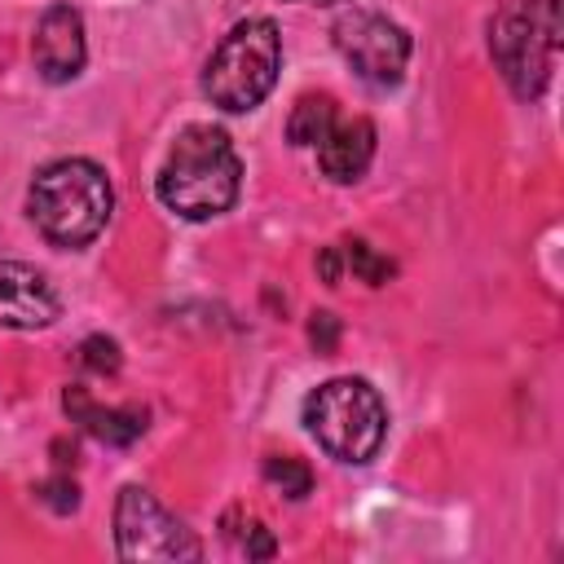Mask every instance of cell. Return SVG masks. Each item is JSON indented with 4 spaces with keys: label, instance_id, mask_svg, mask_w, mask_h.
I'll return each instance as SVG.
<instances>
[{
    "label": "cell",
    "instance_id": "cell-1",
    "mask_svg": "<svg viewBox=\"0 0 564 564\" xmlns=\"http://www.w3.org/2000/svg\"><path fill=\"white\" fill-rule=\"evenodd\" d=\"M242 185V163L234 141L212 123H189L172 141L163 172H159V198L185 220H212L234 207Z\"/></svg>",
    "mask_w": 564,
    "mask_h": 564
},
{
    "label": "cell",
    "instance_id": "cell-2",
    "mask_svg": "<svg viewBox=\"0 0 564 564\" xmlns=\"http://www.w3.org/2000/svg\"><path fill=\"white\" fill-rule=\"evenodd\" d=\"M26 207L53 247H88L106 229L115 194L93 159H57L35 172Z\"/></svg>",
    "mask_w": 564,
    "mask_h": 564
},
{
    "label": "cell",
    "instance_id": "cell-3",
    "mask_svg": "<svg viewBox=\"0 0 564 564\" xmlns=\"http://www.w3.org/2000/svg\"><path fill=\"white\" fill-rule=\"evenodd\" d=\"M278 66H282L278 22L273 18H242L212 48V57L203 66V93L225 115H247L273 93Z\"/></svg>",
    "mask_w": 564,
    "mask_h": 564
},
{
    "label": "cell",
    "instance_id": "cell-4",
    "mask_svg": "<svg viewBox=\"0 0 564 564\" xmlns=\"http://www.w3.org/2000/svg\"><path fill=\"white\" fill-rule=\"evenodd\" d=\"M560 0H507L489 22V57L520 101L542 97L560 48Z\"/></svg>",
    "mask_w": 564,
    "mask_h": 564
},
{
    "label": "cell",
    "instance_id": "cell-5",
    "mask_svg": "<svg viewBox=\"0 0 564 564\" xmlns=\"http://www.w3.org/2000/svg\"><path fill=\"white\" fill-rule=\"evenodd\" d=\"M304 423L330 458L370 463L388 436L383 397L366 379H326L304 397Z\"/></svg>",
    "mask_w": 564,
    "mask_h": 564
},
{
    "label": "cell",
    "instance_id": "cell-6",
    "mask_svg": "<svg viewBox=\"0 0 564 564\" xmlns=\"http://www.w3.org/2000/svg\"><path fill=\"white\" fill-rule=\"evenodd\" d=\"M115 546L119 560L137 564H181L203 560L198 538L141 485H123L115 502Z\"/></svg>",
    "mask_w": 564,
    "mask_h": 564
},
{
    "label": "cell",
    "instance_id": "cell-7",
    "mask_svg": "<svg viewBox=\"0 0 564 564\" xmlns=\"http://www.w3.org/2000/svg\"><path fill=\"white\" fill-rule=\"evenodd\" d=\"M330 40L339 48V57L357 70L361 84L370 88H397L410 62V35L405 26H397L383 13L370 9H352L330 26Z\"/></svg>",
    "mask_w": 564,
    "mask_h": 564
},
{
    "label": "cell",
    "instance_id": "cell-8",
    "mask_svg": "<svg viewBox=\"0 0 564 564\" xmlns=\"http://www.w3.org/2000/svg\"><path fill=\"white\" fill-rule=\"evenodd\" d=\"M35 70L44 84H70L84 70L88 44H84V18L70 4H48L35 22V44H31Z\"/></svg>",
    "mask_w": 564,
    "mask_h": 564
},
{
    "label": "cell",
    "instance_id": "cell-9",
    "mask_svg": "<svg viewBox=\"0 0 564 564\" xmlns=\"http://www.w3.org/2000/svg\"><path fill=\"white\" fill-rule=\"evenodd\" d=\"M57 313L62 304L44 273H35L22 260H0V326L40 330V326H53Z\"/></svg>",
    "mask_w": 564,
    "mask_h": 564
},
{
    "label": "cell",
    "instance_id": "cell-10",
    "mask_svg": "<svg viewBox=\"0 0 564 564\" xmlns=\"http://www.w3.org/2000/svg\"><path fill=\"white\" fill-rule=\"evenodd\" d=\"M62 410L70 414V423H79L101 445H132L145 432V410L141 405H97L84 383H66Z\"/></svg>",
    "mask_w": 564,
    "mask_h": 564
},
{
    "label": "cell",
    "instance_id": "cell-11",
    "mask_svg": "<svg viewBox=\"0 0 564 564\" xmlns=\"http://www.w3.org/2000/svg\"><path fill=\"white\" fill-rule=\"evenodd\" d=\"M375 159V123L370 119H335V128L317 141V163L335 185H352L366 176Z\"/></svg>",
    "mask_w": 564,
    "mask_h": 564
},
{
    "label": "cell",
    "instance_id": "cell-12",
    "mask_svg": "<svg viewBox=\"0 0 564 564\" xmlns=\"http://www.w3.org/2000/svg\"><path fill=\"white\" fill-rule=\"evenodd\" d=\"M330 128H335V97H330V93H304V97L291 106L286 141H291V145H317Z\"/></svg>",
    "mask_w": 564,
    "mask_h": 564
},
{
    "label": "cell",
    "instance_id": "cell-13",
    "mask_svg": "<svg viewBox=\"0 0 564 564\" xmlns=\"http://www.w3.org/2000/svg\"><path fill=\"white\" fill-rule=\"evenodd\" d=\"M260 471H264V480H269L278 494H286V498H304V494H313V471H308V463H304V458L269 454Z\"/></svg>",
    "mask_w": 564,
    "mask_h": 564
},
{
    "label": "cell",
    "instance_id": "cell-14",
    "mask_svg": "<svg viewBox=\"0 0 564 564\" xmlns=\"http://www.w3.org/2000/svg\"><path fill=\"white\" fill-rule=\"evenodd\" d=\"M344 264H348V269H352V278H357V282H366V286H383V282L397 273V264H392L388 256H379L366 238L344 242Z\"/></svg>",
    "mask_w": 564,
    "mask_h": 564
},
{
    "label": "cell",
    "instance_id": "cell-15",
    "mask_svg": "<svg viewBox=\"0 0 564 564\" xmlns=\"http://www.w3.org/2000/svg\"><path fill=\"white\" fill-rule=\"evenodd\" d=\"M220 529H225L229 538H238V546L247 551V560H269V555L278 551V546H273V538H269V529H264L256 516H242L238 507H234V511H225Z\"/></svg>",
    "mask_w": 564,
    "mask_h": 564
},
{
    "label": "cell",
    "instance_id": "cell-16",
    "mask_svg": "<svg viewBox=\"0 0 564 564\" xmlns=\"http://www.w3.org/2000/svg\"><path fill=\"white\" fill-rule=\"evenodd\" d=\"M75 361H79V370H88V375H115L123 357H119V344H115L110 335H88V339L79 344Z\"/></svg>",
    "mask_w": 564,
    "mask_h": 564
},
{
    "label": "cell",
    "instance_id": "cell-17",
    "mask_svg": "<svg viewBox=\"0 0 564 564\" xmlns=\"http://www.w3.org/2000/svg\"><path fill=\"white\" fill-rule=\"evenodd\" d=\"M35 494H40V502H44L48 511H57V516H70V511L79 507V485H75L70 476H62V471L48 476V480H40Z\"/></svg>",
    "mask_w": 564,
    "mask_h": 564
},
{
    "label": "cell",
    "instance_id": "cell-18",
    "mask_svg": "<svg viewBox=\"0 0 564 564\" xmlns=\"http://www.w3.org/2000/svg\"><path fill=\"white\" fill-rule=\"evenodd\" d=\"M308 344L322 357H335V348H339V317L335 313H313L308 317Z\"/></svg>",
    "mask_w": 564,
    "mask_h": 564
},
{
    "label": "cell",
    "instance_id": "cell-19",
    "mask_svg": "<svg viewBox=\"0 0 564 564\" xmlns=\"http://www.w3.org/2000/svg\"><path fill=\"white\" fill-rule=\"evenodd\" d=\"M317 273H322L326 286H339V278H344V251L339 247H322L317 251Z\"/></svg>",
    "mask_w": 564,
    "mask_h": 564
},
{
    "label": "cell",
    "instance_id": "cell-20",
    "mask_svg": "<svg viewBox=\"0 0 564 564\" xmlns=\"http://www.w3.org/2000/svg\"><path fill=\"white\" fill-rule=\"evenodd\" d=\"M304 4H344V0H304Z\"/></svg>",
    "mask_w": 564,
    "mask_h": 564
}]
</instances>
